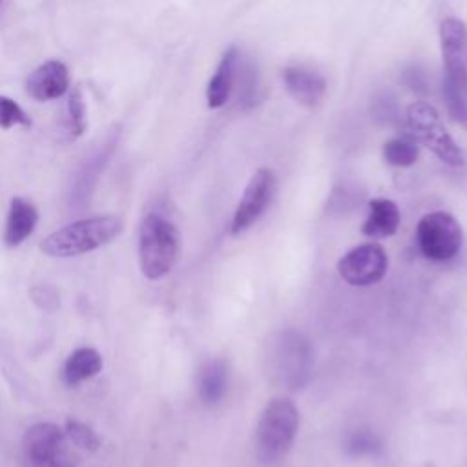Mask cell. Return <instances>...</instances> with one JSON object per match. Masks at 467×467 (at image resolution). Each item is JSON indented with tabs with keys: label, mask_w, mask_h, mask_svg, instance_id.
<instances>
[{
	"label": "cell",
	"mask_w": 467,
	"mask_h": 467,
	"mask_svg": "<svg viewBox=\"0 0 467 467\" xmlns=\"http://www.w3.org/2000/svg\"><path fill=\"white\" fill-rule=\"evenodd\" d=\"M440 49L443 58L441 93L449 115L467 124V26L460 18L440 24Z\"/></svg>",
	"instance_id": "6da1fadb"
},
{
	"label": "cell",
	"mask_w": 467,
	"mask_h": 467,
	"mask_svg": "<svg viewBox=\"0 0 467 467\" xmlns=\"http://www.w3.org/2000/svg\"><path fill=\"white\" fill-rule=\"evenodd\" d=\"M122 232V219L117 215H97L75 221L40 243V250L49 257H73L97 250Z\"/></svg>",
	"instance_id": "7a4b0ae2"
},
{
	"label": "cell",
	"mask_w": 467,
	"mask_h": 467,
	"mask_svg": "<svg viewBox=\"0 0 467 467\" xmlns=\"http://www.w3.org/2000/svg\"><path fill=\"white\" fill-rule=\"evenodd\" d=\"M299 412L288 398H274L263 409L255 425V452L261 462L274 463L294 445Z\"/></svg>",
	"instance_id": "3957f363"
},
{
	"label": "cell",
	"mask_w": 467,
	"mask_h": 467,
	"mask_svg": "<svg viewBox=\"0 0 467 467\" xmlns=\"http://www.w3.org/2000/svg\"><path fill=\"white\" fill-rule=\"evenodd\" d=\"M179 255V230L162 215L148 213L139 230V266L146 279L164 277Z\"/></svg>",
	"instance_id": "277c9868"
},
{
	"label": "cell",
	"mask_w": 467,
	"mask_h": 467,
	"mask_svg": "<svg viewBox=\"0 0 467 467\" xmlns=\"http://www.w3.org/2000/svg\"><path fill=\"white\" fill-rule=\"evenodd\" d=\"M22 462L24 467H77L78 454L62 429L40 421L22 436Z\"/></svg>",
	"instance_id": "5b68a950"
},
{
	"label": "cell",
	"mask_w": 467,
	"mask_h": 467,
	"mask_svg": "<svg viewBox=\"0 0 467 467\" xmlns=\"http://www.w3.org/2000/svg\"><path fill=\"white\" fill-rule=\"evenodd\" d=\"M407 124L410 137L431 150L441 162L449 166L463 164V151L445 130L434 106L427 102H414L407 109Z\"/></svg>",
	"instance_id": "8992f818"
},
{
	"label": "cell",
	"mask_w": 467,
	"mask_h": 467,
	"mask_svg": "<svg viewBox=\"0 0 467 467\" xmlns=\"http://www.w3.org/2000/svg\"><path fill=\"white\" fill-rule=\"evenodd\" d=\"M270 374L275 381L288 389H301L312 367V352L308 341L294 332H283L270 350Z\"/></svg>",
	"instance_id": "52a82bcc"
},
{
	"label": "cell",
	"mask_w": 467,
	"mask_h": 467,
	"mask_svg": "<svg viewBox=\"0 0 467 467\" xmlns=\"http://www.w3.org/2000/svg\"><path fill=\"white\" fill-rule=\"evenodd\" d=\"M420 252L431 261H449L462 248V226L447 212H431L416 226Z\"/></svg>",
	"instance_id": "ba28073f"
},
{
	"label": "cell",
	"mask_w": 467,
	"mask_h": 467,
	"mask_svg": "<svg viewBox=\"0 0 467 467\" xmlns=\"http://www.w3.org/2000/svg\"><path fill=\"white\" fill-rule=\"evenodd\" d=\"M387 268V252L378 243L359 244L337 261V274L352 286H370L379 283L385 277Z\"/></svg>",
	"instance_id": "9c48e42d"
},
{
	"label": "cell",
	"mask_w": 467,
	"mask_h": 467,
	"mask_svg": "<svg viewBox=\"0 0 467 467\" xmlns=\"http://www.w3.org/2000/svg\"><path fill=\"white\" fill-rule=\"evenodd\" d=\"M275 190L274 171L268 168H259L248 181L241 201L234 212L232 219V234L239 235L248 230L268 208L272 195Z\"/></svg>",
	"instance_id": "30bf717a"
},
{
	"label": "cell",
	"mask_w": 467,
	"mask_h": 467,
	"mask_svg": "<svg viewBox=\"0 0 467 467\" xmlns=\"http://www.w3.org/2000/svg\"><path fill=\"white\" fill-rule=\"evenodd\" d=\"M26 89L31 99L47 102L60 99L69 89V71L62 60H47L40 64L26 80Z\"/></svg>",
	"instance_id": "8fae6325"
},
{
	"label": "cell",
	"mask_w": 467,
	"mask_h": 467,
	"mask_svg": "<svg viewBox=\"0 0 467 467\" xmlns=\"http://www.w3.org/2000/svg\"><path fill=\"white\" fill-rule=\"evenodd\" d=\"M283 84L285 89L288 91V95L303 104V106H316L319 104V100L323 99L325 91H327V82L325 77L303 64H296V66H288L283 69Z\"/></svg>",
	"instance_id": "7c38bea8"
},
{
	"label": "cell",
	"mask_w": 467,
	"mask_h": 467,
	"mask_svg": "<svg viewBox=\"0 0 467 467\" xmlns=\"http://www.w3.org/2000/svg\"><path fill=\"white\" fill-rule=\"evenodd\" d=\"M237 67H239V51L235 46H230L223 53L213 75L208 80V86H206L208 108L215 109V108H221L226 104V100L230 99V95L234 91V86H235Z\"/></svg>",
	"instance_id": "4fadbf2b"
},
{
	"label": "cell",
	"mask_w": 467,
	"mask_h": 467,
	"mask_svg": "<svg viewBox=\"0 0 467 467\" xmlns=\"http://www.w3.org/2000/svg\"><path fill=\"white\" fill-rule=\"evenodd\" d=\"M38 212L35 204L24 197H13L7 210L4 243L11 248L20 246L36 228Z\"/></svg>",
	"instance_id": "5bb4252c"
},
{
	"label": "cell",
	"mask_w": 467,
	"mask_h": 467,
	"mask_svg": "<svg viewBox=\"0 0 467 467\" xmlns=\"http://www.w3.org/2000/svg\"><path fill=\"white\" fill-rule=\"evenodd\" d=\"M400 226V210L390 199H372L368 201V215L361 226L367 237H390Z\"/></svg>",
	"instance_id": "9a60e30c"
},
{
	"label": "cell",
	"mask_w": 467,
	"mask_h": 467,
	"mask_svg": "<svg viewBox=\"0 0 467 467\" xmlns=\"http://www.w3.org/2000/svg\"><path fill=\"white\" fill-rule=\"evenodd\" d=\"M102 370V358L91 347L75 348L62 365V379L66 385L75 387L86 379H91Z\"/></svg>",
	"instance_id": "2e32d148"
},
{
	"label": "cell",
	"mask_w": 467,
	"mask_h": 467,
	"mask_svg": "<svg viewBox=\"0 0 467 467\" xmlns=\"http://www.w3.org/2000/svg\"><path fill=\"white\" fill-rule=\"evenodd\" d=\"M228 385V365L224 359L215 358L206 361L197 374L199 398L206 405H215L226 392Z\"/></svg>",
	"instance_id": "e0dca14e"
},
{
	"label": "cell",
	"mask_w": 467,
	"mask_h": 467,
	"mask_svg": "<svg viewBox=\"0 0 467 467\" xmlns=\"http://www.w3.org/2000/svg\"><path fill=\"white\" fill-rule=\"evenodd\" d=\"M64 130L69 139H77L86 130V104L78 86L69 88L67 102H66V117H64Z\"/></svg>",
	"instance_id": "ac0fdd59"
},
{
	"label": "cell",
	"mask_w": 467,
	"mask_h": 467,
	"mask_svg": "<svg viewBox=\"0 0 467 467\" xmlns=\"http://www.w3.org/2000/svg\"><path fill=\"white\" fill-rule=\"evenodd\" d=\"M418 142L412 137H394L383 146L385 161L398 168L412 166L418 159Z\"/></svg>",
	"instance_id": "d6986e66"
},
{
	"label": "cell",
	"mask_w": 467,
	"mask_h": 467,
	"mask_svg": "<svg viewBox=\"0 0 467 467\" xmlns=\"http://www.w3.org/2000/svg\"><path fill=\"white\" fill-rule=\"evenodd\" d=\"M64 434L67 436V440L77 447V449H84V451H97L100 447V438L99 434L86 423L78 421V420H69L66 423Z\"/></svg>",
	"instance_id": "ffe728a7"
},
{
	"label": "cell",
	"mask_w": 467,
	"mask_h": 467,
	"mask_svg": "<svg viewBox=\"0 0 467 467\" xmlns=\"http://www.w3.org/2000/svg\"><path fill=\"white\" fill-rule=\"evenodd\" d=\"M31 119L13 99L0 95V128L9 130L13 126H29Z\"/></svg>",
	"instance_id": "44dd1931"
},
{
	"label": "cell",
	"mask_w": 467,
	"mask_h": 467,
	"mask_svg": "<svg viewBox=\"0 0 467 467\" xmlns=\"http://www.w3.org/2000/svg\"><path fill=\"white\" fill-rule=\"evenodd\" d=\"M235 80H239V100L241 104L254 106L257 104V91H259V80H257V71H254L252 66H241L239 77L235 75Z\"/></svg>",
	"instance_id": "7402d4cb"
},
{
	"label": "cell",
	"mask_w": 467,
	"mask_h": 467,
	"mask_svg": "<svg viewBox=\"0 0 467 467\" xmlns=\"http://www.w3.org/2000/svg\"><path fill=\"white\" fill-rule=\"evenodd\" d=\"M348 451L356 456H361V454H374L378 449H379V441L376 440L374 434H368V432H354L350 438H348V443H347Z\"/></svg>",
	"instance_id": "603a6c76"
},
{
	"label": "cell",
	"mask_w": 467,
	"mask_h": 467,
	"mask_svg": "<svg viewBox=\"0 0 467 467\" xmlns=\"http://www.w3.org/2000/svg\"><path fill=\"white\" fill-rule=\"evenodd\" d=\"M374 113L376 119L390 124L394 120H398V106H396V99L389 93H383L376 99L374 102Z\"/></svg>",
	"instance_id": "cb8c5ba5"
},
{
	"label": "cell",
	"mask_w": 467,
	"mask_h": 467,
	"mask_svg": "<svg viewBox=\"0 0 467 467\" xmlns=\"http://www.w3.org/2000/svg\"><path fill=\"white\" fill-rule=\"evenodd\" d=\"M403 84L414 91H425V73L420 67L412 66L403 73Z\"/></svg>",
	"instance_id": "d4e9b609"
}]
</instances>
